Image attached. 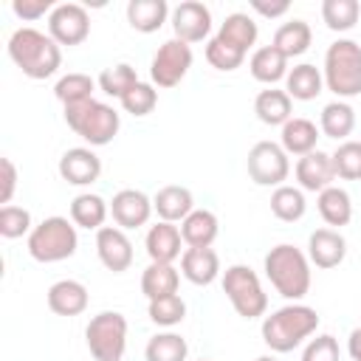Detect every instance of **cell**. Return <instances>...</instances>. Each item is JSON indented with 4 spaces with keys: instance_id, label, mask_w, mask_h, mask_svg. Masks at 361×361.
<instances>
[{
    "instance_id": "cell-1",
    "label": "cell",
    "mask_w": 361,
    "mask_h": 361,
    "mask_svg": "<svg viewBox=\"0 0 361 361\" xmlns=\"http://www.w3.org/2000/svg\"><path fill=\"white\" fill-rule=\"evenodd\" d=\"M6 51H8V59L28 79H48L62 65V45L51 34L39 31V28H31V25L17 28L8 37Z\"/></svg>"
},
{
    "instance_id": "cell-2",
    "label": "cell",
    "mask_w": 361,
    "mask_h": 361,
    "mask_svg": "<svg viewBox=\"0 0 361 361\" xmlns=\"http://www.w3.org/2000/svg\"><path fill=\"white\" fill-rule=\"evenodd\" d=\"M265 276L274 285V290L288 299V302H299L307 296L310 290V259L302 248L290 245V243H279L274 245L265 259H262Z\"/></svg>"
},
{
    "instance_id": "cell-3",
    "label": "cell",
    "mask_w": 361,
    "mask_h": 361,
    "mask_svg": "<svg viewBox=\"0 0 361 361\" xmlns=\"http://www.w3.org/2000/svg\"><path fill=\"white\" fill-rule=\"evenodd\" d=\"M319 327V313L310 305L290 302L262 319V341L271 353H290Z\"/></svg>"
},
{
    "instance_id": "cell-4",
    "label": "cell",
    "mask_w": 361,
    "mask_h": 361,
    "mask_svg": "<svg viewBox=\"0 0 361 361\" xmlns=\"http://www.w3.org/2000/svg\"><path fill=\"white\" fill-rule=\"evenodd\" d=\"M324 87L341 102L361 93V45L355 39H336L324 51Z\"/></svg>"
},
{
    "instance_id": "cell-5",
    "label": "cell",
    "mask_w": 361,
    "mask_h": 361,
    "mask_svg": "<svg viewBox=\"0 0 361 361\" xmlns=\"http://www.w3.org/2000/svg\"><path fill=\"white\" fill-rule=\"evenodd\" d=\"M65 124L90 147H104L118 135L121 116L110 104L90 99V102L65 107Z\"/></svg>"
},
{
    "instance_id": "cell-6",
    "label": "cell",
    "mask_w": 361,
    "mask_h": 361,
    "mask_svg": "<svg viewBox=\"0 0 361 361\" xmlns=\"http://www.w3.org/2000/svg\"><path fill=\"white\" fill-rule=\"evenodd\" d=\"M76 245H79V234H76L73 220L59 217V214L45 217L28 234V254L37 262H45V265L48 262H62V259L73 257Z\"/></svg>"
},
{
    "instance_id": "cell-7",
    "label": "cell",
    "mask_w": 361,
    "mask_h": 361,
    "mask_svg": "<svg viewBox=\"0 0 361 361\" xmlns=\"http://www.w3.org/2000/svg\"><path fill=\"white\" fill-rule=\"evenodd\" d=\"M223 293L228 296L231 307L243 319H259L268 310V293H265L257 271L248 265L237 262L223 271Z\"/></svg>"
},
{
    "instance_id": "cell-8",
    "label": "cell",
    "mask_w": 361,
    "mask_h": 361,
    "mask_svg": "<svg viewBox=\"0 0 361 361\" xmlns=\"http://www.w3.org/2000/svg\"><path fill=\"white\" fill-rule=\"evenodd\" d=\"M87 350L96 361H121L127 350V319L118 310L96 313L85 327Z\"/></svg>"
},
{
    "instance_id": "cell-9",
    "label": "cell",
    "mask_w": 361,
    "mask_h": 361,
    "mask_svg": "<svg viewBox=\"0 0 361 361\" xmlns=\"http://www.w3.org/2000/svg\"><path fill=\"white\" fill-rule=\"evenodd\" d=\"M248 178L257 183V186H282L290 175V161H288V152L282 149V144H274V141H257L251 149H248Z\"/></svg>"
},
{
    "instance_id": "cell-10",
    "label": "cell",
    "mask_w": 361,
    "mask_h": 361,
    "mask_svg": "<svg viewBox=\"0 0 361 361\" xmlns=\"http://www.w3.org/2000/svg\"><path fill=\"white\" fill-rule=\"evenodd\" d=\"M192 45L180 42V39H166L155 54H152V62H149V79L155 87H175L180 85V79L189 73L192 68Z\"/></svg>"
},
{
    "instance_id": "cell-11",
    "label": "cell",
    "mask_w": 361,
    "mask_h": 361,
    "mask_svg": "<svg viewBox=\"0 0 361 361\" xmlns=\"http://www.w3.org/2000/svg\"><path fill=\"white\" fill-rule=\"evenodd\" d=\"M48 34L59 45H82L90 34V14L79 3H56V8L48 14Z\"/></svg>"
},
{
    "instance_id": "cell-12",
    "label": "cell",
    "mask_w": 361,
    "mask_h": 361,
    "mask_svg": "<svg viewBox=\"0 0 361 361\" xmlns=\"http://www.w3.org/2000/svg\"><path fill=\"white\" fill-rule=\"evenodd\" d=\"M169 23H172L175 39L186 42V45L203 42L209 37V31H212V11L200 0H183V3H178L172 8Z\"/></svg>"
},
{
    "instance_id": "cell-13",
    "label": "cell",
    "mask_w": 361,
    "mask_h": 361,
    "mask_svg": "<svg viewBox=\"0 0 361 361\" xmlns=\"http://www.w3.org/2000/svg\"><path fill=\"white\" fill-rule=\"evenodd\" d=\"M96 254L99 262L113 274H124L133 265V243L118 226H102L96 231Z\"/></svg>"
},
{
    "instance_id": "cell-14",
    "label": "cell",
    "mask_w": 361,
    "mask_h": 361,
    "mask_svg": "<svg viewBox=\"0 0 361 361\" xmlns=\"http://www.w3.org/2000/svg\"><path fill=\"white\" fill-rule=\"evenodd\" d=\"M152 197H147L141 189H118L110 200V214L118 228H141L152 217Z\"/></svg>"
},
{
    "instance_id": "cell-15",
    "label": "cell",
    "mask_w": 361,
    "mask_h": 361,
    "mask_svg": "<svg viewBox=\"0 0 361 361\" xmlns=\"http://www.w3.org/2000/svg\"><path fill=\"white\" fill-rule=\"evenodd\" d=\"M59 175L71 186H90L102 175V158L93 152V147H71L59 158Z\"/></svg>"
},
{
    "instance_id": "cell-16",
    "label": "cell",
    "mask_w": 361,
    "mask_h": 361,
    "mask_svg": "<svg viewBox=\"0 0 361 361\" xmlns=\"http://www.w3.org/2000/svg\"><path fill=\"white\" fill-rule=\"evenodd\" d=\"M347 257V240L338 228H316L307 237V259L316 268H336Z\"/></svg>"
},
{
    "instance_id": "cell-17",
    "label": "cell",
    "mask_w": 361,
    "mask_h": 361,
    "mask_svg": "<svg viewBox=\"0 0 361 361\" xmlns=\"http://www.w3.org/2000/svg\"><path fill=\"white\" fill-rule=\"evenodd\" d=\"M296 180L302 192H324L336 180L333 158L322 149H313L296 161Z\"/></svg>"
},
{
    "instance_id": "cell-18",
    "label": "cell",
    "mask_w": 361,
    "mask_h": 361,
    "mask_svg": "<svg viewBox=\"0 0 361 361\" xmlns=\"http://www.w3.org/2000/svg\"><path fill=\"white\" fill-rule=\"evenodd\" d=\"M152 209H155L158 220H164V223H183L195 212V197L186 186L169 183V186H161L155 192Z\"/></svg>"
},
{
    "instance_id": "cell-19",
    "label": "cell",
    "mask_w": 361,
    "mask_h": 361,
    "mask_svg": "<svg viewBox=\"0 0 361 361\" xmlns=\"http://www.w3.org/2000/svg\"><path fill=\"white\" fill-rule=\"evenodd\" d=\"M144 245H147V254H149V262H175L183 251V237H180V228L175 223H164L158 220L155 226H149L147 237H144Z\"/></svg>"
},
{
    "instance_id": "cell-20",
    "label": "cell",
    "mask_w": 361,
    "mask_h": 361,
    "mask_svg": "<svg viewBox=\"0 0 361 361\" xmlns=\"http://www.w3.org/2000/svg\"><path fill=\"white\" fill-rule=\"evenodd\" d=\"M48 307L56 316H79L87 310V288L79 279H59L48 288Z\"/></svg>"
},
{
    "instance_id": "cell-21",
    "label": "cell",
    "mask_w": 361,
    "mask_h": 361,
    "mask_svg": "<svg viewBox=\"0 0 361 361\" xmlns=\"http://www.w3.org/2000/svg\"><path fill=\"white\" fill-rule=\"evenodd\" d=\"M180 274L192 285H212L220 276V257L214 248H183Z\"/></svg>"
},
{
    "instance_id": "cell-22",
    "label": "cell",
    "mask_w": 361,
    "mask_h": 361,
    "mask_svg": "<svg viewBox=\"0 0 361 361\" xmlns=\"http://www.w3.org/2000/svg\"><path fill=\"white\" fill-rule=\"evenodd\" d=\"M217 234H220V220L209 209H195L180 223V237H183L186 248H212Z\"/></svg>"
},
{
    "instance_id": "cell-23",
    "label": "cell",
    "mask_w": 361,
    "mask_h": 361,
    "mask_svg": "<svg viewBox=\"0 0 361 361\" xmlns=\"http://www.w3.org/2000/svg\"><path fill=\"white\" fill-rule=\"evenodd\" d=\"M290 110H293V99L285 90H279V87L259 90L257 99H254V113L268 127H285L293 118Z\"/></svg>"
},
{
    "instance_id": "cell-24",
    "label": "cell",
    "mask_w": 361,
    "mask_h": 361,
    "mask_svg": "<svg viewBox=\"0 0 361 361\" xmlns=\"http://www.w3.org/2000/svg\"><path fill=\"white\" fill-rule=\"evenodd\" d=\"M172 8L166 0H130L127 3V23L133 31L152 34L169 20Z\"/></svg>"
},
{
    "instance_id": "cell-25",
    "label": "cell",
    "mask_w": 361,
    "mask_h": 361,
    "mask_svg": "<svg viewBox=\"0 0 361 361\" xmlns=\"http://www.w3.org/2000/svg\"><path fill=\"white\" fill-rule=\"evenodd\" d=\"M214 37H217L220 42H226V45H231V48L248 54V48H251V45L257 42V37H259V28H257V23H254L251 14L234 11V14H228V17L220 23V31H217Z\"/></svg>"
},
{
    "instance_id": "cell-26",
    "label": "cell",
    "mask_w": 361,
    "mask_h": 361,
    "mask_svg": "<svg viewBox=\"0 0 361 361\" xmlns=\"http://www.w3.org/2000/svg\"><path fill=\"white\" fill-rule=\"evenodd\" d=\"M248 71H251V76H254L257 82H262V85H276L279 79L288 76L290 68H288V56H285L282 51H276L274 45H262V48H257V51L251 54Z\"/></svg>"
},
{
    "instance_id": "cell-27",
    "label": "cell",
    "mask_w": 361,
    "mask_h": 361,
    "mask_svg": "<svg viewBox=\"0 0 361 361\" xmlns=\"http://www.w3.org/2000/svg\"><path fill=\"white\" fill-rule=\"evenodd\" d=\"M322 90H324V76H322V71H319L316 65H310V62L293 65V68L288 71V76H285V93H288L290 99L310 102V99H316Z\"/></svg>"
},
{
    "instance_id": "cell-28",
    "label": "cell",
    "mask_w": 361,
    "mask_h": 361,
    "mask_svg": "<svg viewBox=\"0 0 361 361\" xmlns=\"http://www.w3.org/2000/svg\"><path fill=\"white\" fill-rule=\"evenodd\" d=\"M107 214H110V203L102 195L82 192V195H76L71 200V220H73L76 228H87V231L93 228V231H99L104 226Z\"/></svg>"
},
{
    "instance_id": "cell-29",
    "label": "cell",
    "mask_w": 361,
    "mask_h": 361,
    "mask_svg": "<svg viewBox=\"0 0 361 361\" xmlns=\"http://www.w3.org/2000/svg\"><path fill=\"white\" fill-rule=\"evenodd\" d=\"M316 209H319L322 220L327 226H333V228H341V226H347L353 220V197L341 186H327L324 192H319Z\"/></svg>"
},
{
    "instance_id": "cell-30",
    "label": "cell",
    "mask_w": 361,
    "mask_h": 361,
    "mask_svg": "<svg viewBox=\"0 0 361 361\" xmlns=\"http://www.w3.org/2000/svg\"><path fill=\"white\" fill-rule=\"evenodd\" d=\"M319 133H322V130H319L310 118H296V116H293V118L282 127L279 141H282V149H285L288 155L302 158V155H307V152H313V149H316Z\"/></svg>"
},
{
    "instance_id": "cell-31",
    "label": "cell",
    "mask_w": 361,
    "mask_h": 361,
    "mask_svg": "<svg viewBox=\"0 0 361 361\" xmlns=\"http://www.w3.org/2000/svg\"><path fill=\"white\" fill-rule=\"evenodd\" d=\"M178 285H180V274L169 262H149L141 271V293L147 299H161V296L178 293Z\"/></svg>"
},
{
    "instance_id": "cell-32",
    "label": "cell",
    "mask_w": 361,
    "mask_h": 361,
    "mask_svg": "<svg viewBox=\"0 0 361 361\" xmlns=\"http://www.w3.org/2000/svg\"><path fill=\"white\" fill-rule=\"evenodd\" d=\"M319 130L327 135V138H336V141H347V135L355 130V110L350 102H330L322 107V116H319Z\"/></svg>"
},
{
    "instance_id": "cell-33",
    "label": "cell",
    "mask_w": 361,
    "mask_h": 361,
    "mask_svg": "<svg viewBox=\"0 0 361 361\" xmlns=\"http://www.w3.org/2000/svg\"><path fill=\"white\" fill-rule=\"evenodd\" d=\"M310 42H313L310 25H307L305 20H299V17H293V20L282 23V25L276 28L271 45H274L276 51H282L288 59H293V56H302V54L310 48Z\"/></svg>"
},
{
    "instance_id": "cell-34",
    "label": "cell",
    "mask_w": 361,
    "mask_h": 361,
    "mask_svg": "<svg viewBox=\"0 0 361 361\" xmlns=\"http://www.w3.org/2000/svg\"><path fill=\"white\" fill-rule=\"evenodd\" d=\"M271 212H274V217L282 220V223H296V220H302L305 212H307L305 192H302L299 186H288V183L276 186V189L271 192Z\"/></svg>"
},
{
    "instance_id": "cell-35",
    "label": "cell",
    "mask_w": 361,
    "mask_h": 361,
    "mask_svg": "<svg viewBox=\"0 0 361 361\" xmlns=\"http://www.w3.org/2000/svg\"><path fill=\"white\" fill-rule=\"evenodd\" d=\"M138 82H141V79H138L135 68L127 65V62H116V65L104 68V71L99 73V79H96V85L102 87V93H107V96H113V99H118V102H121Z\"/></svg>"
},
{
    "instance_id": "cell-36",
    "label": "cell",
    "mask_w": 361,
    "mask_h": 361,
    "mask_svg": "<svg viewBox=\"0 0 361 361\" xmlns=\"http://www.w3.org/2000/svg\"><path fill=\"white\" fill-rule=\"evenodd\" d=\"M186 355H189L186 338L178 336V333H169V330L152 336L147 341V347H144V358L147 361H186Z\"/></svg>"
},
{
    "instance_id": "cell-37",
    "label": "cell",
    "mask_w": 361,
    "mask_h": 361,
    "mask_svg": "<svg viewBox=\"0 0 361 361\" xmlns=\"http://www.w3.org/2000/svg\"><path fill=\"white\" fill-rule=\"evenodd\" d=\"M361 17V3L358 0H324L322 3V20L330 31H350L355 28Z\"/></svg>"
},
{
    "instance_id": "cell-38",
    "label": "cell",
    "mask_w": 361,
    "mask_h": 361,
    "mask_svg": "<svg viewBox=\"0 0 361 361\" xmlns=\"http://www.w3.org/2000/svg\"><path fill=\"white\" fill-rule=\"evenodd\" d=\"M93 90H96V82L87 73H68V76H62L56 82L54 96L62 102V107H73V104L90 102L93 99Z\"/></svg>"
},
{
    "instance_id": "cell-39",
    "label": "cell",
    "mask_w": 361,
    "mask_h": 361,
    "mask_svg": "<svg viewBox=\"0 0 361 361\" xmlns=\"http://www.w3.org/2000/svg\"><path fill=\"white\" fill-rule=\"evenodd\" d=\"M147 316L152 324L158 327H175L186 319V302L180 299V293H169V296H161V299H149V307H147Z\"/></svg>"
},
{
    "instance_id": "cell-40",
    "label": "cell",
    "mask_w": 361,
    "mask_h": 361,
    "mask_svg": "<svg viewBox=\"0 0 361 361\" xmlns=\"http://www.w3.org/2000/svg\"><path fill=\"white\" fill-rule=\"evenodd\" d=\"M336 178L341 180H361V141H341L338 149L330 155Z\"/></svg>"
},
{
    "instance_id": "cell-41",
    "label": "cell",
    "mask_w": 361,
    "mask_h": 361,
    "mask_svg": "<svg viewBox=\"0 0 361 361\" xmlns=\"http://www.w3.org/2000/svg\"><path fill=\"white\" fill-rule=\"evenodd\" d=\"M31 212L23 206H0V237L17 240L23 234H31Z\"/></svg>"
},
{
    "instance_id": "cell-42",
    "label": "cell",
    "mask_w": 361,
    "mask_h": 361,
    "mask_svg": "<svg viewBox=\"0 0 361 361\" xmlns=\"http://www.w3.org/2000/svg\"><path fill=\"white\" fill-rule=\"evenodd\" d=\"M158 104V90L152 82H138L124 99H121V107L130 113V116H149Z\"/></svg>"
},
{
    "instance_id": "cell-43",
    "label": "cell",
    "mask_w": 361,
    "mask_h": 361,
    "mask_svg": "<svg viewBox=\"0 0 361 361\" xmlns=\"http://www.w3.org/2000/svg\"><path fill=\"white\" fill-rule=\"evenodd\" d=\"M206 59H209L212 68L228 73V71H237V68L245 62V54L237 51V48H231V45H226V42H220L217 37H212V39L206 42Z\"/></svg>"
},
{
    "instance_id": "cell-44",
    "label": "cell",
    "mask_w": 361,
    "mask_h": 361,
    "mask_svg": "<svg viewBox=\"0 0 361 361\" xmlns=\"http://www.w3.org/2000/svg\"><path fill=\"white\" fill-rule=\"evenodd\" d=\"M302 361H338V341L330 333H322L307 341Z\"/></svg>"
},
{
    "instance_id": "cell-45",
    "label": "cell",
    "mask_w": 361,
    "mask_h": 361,
    "mask_svg": "<svg viewBox=\"0 0 361 361\" xmlns=\"http://www.w3.org/2000/svg\"><path fill=\"white\" fill-rule=\"evenodd\" d=\"M54 8H56L54 0H11V11L25 23H34V20L51 14Z\"/></svg>"
},
{
    "instance_id": "cell-46",
    "label": "cell",
    "mask_w": 361,
    "mask_h": 361,
    "mask_svg": "<svg viewBox=\"0 0 361 361\" xmlns=\"http://www.w3.org/2000/svg\"><path fill=\"white\" fill-rule=\"evenodd\" d=\"M14 192H17V166L11 158H0V203L11 206Z\"/></svg>"
},
{
    "instance_id": "cell-47",
    "label": "cell",
    "mask_w": 361,
    "mask_h": 361,
    "mask_svg": "<svg viewBox=\"0 0 361 361\" xmlns=\"http://www.w3.org/2000/svg\"><path fill=\"white\" fill-rule=\"evenodd\" d=\"M251 8L257 11V14H262V17H282V14H288V8H290V3L288 0H251Z\"/></svg>"
},
{
    "instance_id": "cell-48",
    "label": "cell",
    "mask_w": 361,
    "mask_h": 361,
    "mask_svg": "<svg viewBox=\"0 0 361 361\" xmlns=\"http://www.w3.org/2000/svg\"><path fill=\"white\" fill-rule=\"evenodd\" d=\"M347 353H350L353 361H361V324L350 333V338H347Z\"/></svg>"
},
{
    "instance_id": "cell-49",
    "label": "cell",
    "mask_w": 361,
    "mask_h": 361,
    "mask_svg": "<svg viewBox=\"0 0 361 361\" xmlns=\"http://www.w3.org/2000/svg\"><path fill=\"white\" fill-rule=\"evenodd\" d=\"M254 361H279L276 355H259V358H254Z\"/></svg>"
},
{
    "instance_id": "cell-50",
    "label": "cell",
    "mask_w": 361,
    "mask_h": 361,
    "mask_svg": "<svg viewBox=\"0 0 361 361\" xmlns=\"http://www.w3.org/2000/svg\"><path fill=\"white\" fill-rule=\"evenodd\" d=\"M200 361H209V358H200Z\"/></svg>"
}]
</instances>
